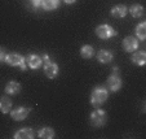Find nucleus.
<instances>
[{
    "label": "nucleus",
    "mask_w": 146,
    "mask_h": 139,
    "mask_svg": "<svg viewBox=\"0 0 146 139\" xmlns=\"http://www.w3.org/2000/svg\"><path fill=\"white\" fill-rule=\"evenodd\" d=\"M109 97V91L108 89H105L104 86H97L93 89L91 94V104L93 107H101L102 104L108 100Z\"/></svg>",
    "instance_id": "1"
},
{
    "label": "nucleus",
    "mask_w": 146,
    "mask_h": 139,
    "mask_svg": "<svg viewBox=\"0 0 146 139\" xmlns=\"http://www.w3.org/2000/svg\"><path fill=\"white\" fill-rule=\"evenodd\" d=\"M4 61L9 65V66H18L21 70H26L27 69V64H26V58L19 53H9L5 56Z\"/></svg>",
    "instance_id": "2"
},
{
    "label": "nucleus",
    "mask_w": 146,
    "mask_h": 139,
    "mask_svg": "<svg viewBox=\"0 0 146 139\" xmlns=\"http://www.w3.org/2000/svg\"><path fill=\"white\" fill-rule=\"evenodd\" d=\"M89 121H91L92 126H94V128H101V126H104L106 124V121H108V114H106V112L104 111V109L98 108L91 113Z\"/></svg>",
    "instance_id": "3"
},
{
    "label": "nucleus",
    "mask_w": 146,
    "mask_h": 139,
    "mask_svg": "<svg viewBox=\"0 0 146 139\" xmlns=\"http://www.w3.org/2000/svg\"><path fill=\"white\" fill-rule=\"evenodd\" d=\"M96 35L98 36L100 39H110L113 36L116 35V31L111 28L108 24H102V25H98L96 28Z\"/></svg>",
    "instance_id": "4"
},
{
    "label": "nucleus",
    "mask_w": 146,
    "mask_h": 139,
    "mask_svg": "<svg viewBox=\"0 0 146 139\" xmlns=\"http://www.w3.org/2000/svg\"><path fill=\"white\" fill-rule=\"evenodd\" d=\"M121 78L118 75V73H114V74H111L110 77L108 78V81H106V85H108L109 90H111V91H118V90H120L121 87Z\"/></svg>",
    "instance_id": "5"
},
{
    "label": "nucleus",
    "mask_w": 146,
    "mask_h": 139,
    "mask_svg": "<svg viewBox=\"0 0 146 139\" xmlns=\"http://www.w3.org/2000/svg\"><path fill=\"white\" fill-rule=\"evenodd\" d=\"M29 113H30L29 108H26V107H17L16 109L12 111L11 116L14 121H23L29 116Z\"/></svg>",
    "instance_id": "6"
},
{
    "label": "nucleus",
    "mask_w": 146,
    "mask_h": 139,
    "mask_svg": "<svg viewBox=\"0 0 146 139\" xmlns=\"http://www.w3.org/2000/svg\"><path fill=\"white\" fill-rule=\"evenodd\" d=\"M26 64H27V66L30 68V69H39V68L41 66V64H43V60H41L40 56L38 55H34V53H30V55L26 56Z\"/></svg>",
    "instance_id": "7"
},
{
    "label": "nucleus",
    "mask_w": 146,
    "mask_h": 139,
    "mask_svg": "<svg viewBox=\"0 0 146 139\" xmlns=\"http://www.w3.org/2000/svg\"><path fill=\"white\" fill-rule=\"evenodd\" d=\"M123 48L127 52H135L138 48V40L135 36H127L123 40Z\"/></svg>",
    "instance_id": "8"
},
{
    "label": "nucleus",
    "mask_w": 146,
    "mask_h": 139,
    "mask_svg": "<svg viewBox=\"0 0 146 139\" xmlns=\"http://www.w3.org/2000/svg\"><path fill=\"white\" fill-rule=\"evenodd\" d=\"M44 73L48 78L53 79V78H56L58 74V65L49 60V61H47L44 64Z\"/></svg>",
    "instance_id": "9"
},
{
    "label": "nucleus",
    "mask_w": 146,
    "mask_h": 139,
    "mask_svg": "<svg viewBox=\"0 0 146 139\" xmlns=\"http://www.w3.org/2000/svg\"><path fill=\"white\" fill-rule=\"evenodd\" d=\"M113 52L109 50H101L97 52V60H98L101 64H109V62L113 61Z\"/></svg>",
    "instance_id": "10"
},
{
    "label": "nucleus",
    "mask_w": 146,
    "mask_h": 139,
    "mask_svg": "<svg viewBox=\"0 0 146 139\" xmlns=\"http://www.w3.org/2000/svg\"><path fill=\"white\" fill-rule=\"evenodd\" d=\"M127 12H128L127 7L123 5V4H118V5L111 8V16L115 17V18H123V17H125Z\"/></svg>",
    "instance_id": "11"
},
{
    "label": "nucleus",
    "mask_w": 146,
    "mask_h": 139,
    "mask_svg": "<svg viewBox=\"0 0 146 139\" xmlns=\"http://www.w3.org/2000/svg\"><path fill=\"white\" fill-rule=\"evenodd\" d=\"M14 138L16 139H33L34 138V130L30 128H25L18 130L14 134Z\"/></svg>",
    "instance_id": "12"
},
{
    "label": "nucleus",
    "mask_w": 146,
    "mask_h": 139,
    "mask_svg": "<svg viewBox=\"0 0 146 139\" xmlns=\"http://www.w3.org/2000/svg\"><path fill=\"white\" fill-rule=\"evenodd\" d=\"M132 62L138 66H143L146 64V53L143 51H138L132 55Z\"/></svg>",
    "instance_id": "13"
},
{
    "label": "nucleus",
    "mask_w": 146,
    "mask_h": 139,
    "mask_svg": "<svg viewBox=\"0 0 146 139\" xmlns=\"http://www.w3.org/2000/svg\"><path fill=\"white\" fill-rule=\"evenodd\" d=\"M12 100L8 96H1L0 97V111L1 113H9L12 109Z\"/></svg>",
    "instance_id": "14"
},
{
    "label": "nucleus",
    "mask_w": 146,
    "mask_h": 139,
    "mask_svg": "<svg viewBox=\"0 0 146 139\" xmlns=\"http://www.w3.org/2000/svg\"><path fill=\"white\" fill-rule=\"evenodd\" d=\"M19 91H21V86H19L18 82L11 81V82H8V83H7V86H5V92H7L8 95H17Z\"/></svg>",
    "instance_id": "15"
},
{
    "label": "nucleus",
    "mask_w": 146,
    "mask_h": 139,
    "mask_svg": "<svg viewBox=\"0 0 146 139\" xmlns=\"http://www.w3.org/2000/svg\"><path fill=\"white\" fill-rule=\"evenodd\" d=\"M61 0H43L41 3V8L44 11H54L60 7Z\"/></svg>",
    "instance_id": "16"
},
{
    "label": "nucleus",
    "mask_w": 146,
    "mask_h": 139,
    "mask_svg": "<svg viewBox=\"0 0 146 139\" xmlns=\"http://www.w3.org/2000/svg\"><path fill=\"white\" fill-rule=\"evenodd\" d=\"M38 136L41 139H52L54 138V130L52 128H43L39 130Z\"/></svg>",
    "instance_id": "17"
},
{
    "label": "nucleus",
    "mask_w": 146,
    "mask_h": 139,
    "mask_svg": "<svg viewBox=\"0 0 146 139\" xmlns=\"http://www.w3.org/2000/svg\"><path fill=\"white\" fill-rule=\"evenodd\" d=\"M93 55H94V50L92 46L86 44L80 48V56L83 58H91V57H93Z\"/></svg>",
    "instance_id": "18"
},
{
    "label": "nucleus",
    "mask_w": 146,
    "mask_h": 139,
    "mask_svg": "<svg viewBox=\"0 0 146 139\" xmlns=\"http://www.w3.org/2000/svg\"><path fill=\"white\" fill-rule=\"evenodd\" d=\"M128 11H129V13L132 14V17L138 18V17H141L143 14V7L141 5V4H133Z\"/></svg>",
    "instance_id": "19"
},
{
    "label": "nucleus",
    "mask_w": 146,
    "mask_h": 139,
    "mask_svg": "<svg viewBox=\"0 0 146 139\" xmlns=\"http://www.w3.org/2000/svg\"><path fill=\"white\" fill-rule=\"evenodd\" d=\"M136 35H137V38L140 40H145L146 39V22L145 21L141 22L140 25H137V28H136Z\"/></svg>",
    "instance_id": "20"
},
{
    "label": "nucleus",
    "mask_w": 146,
    "mask_h": 139,
    "mask_svg": "<svg viewBox=\"0 0 146 139\" xmlns=\"http://www.w3.org/2000/svg\"><path fill=\"white\" fill-rule=\"evenodd\" d=\"M5 56H7V53H5V48L0 47V62L5 60Z\"/></svg>",
    "instance_id": "21"
},
{
    "label": "nucleus",
    "mask_w": 146,
    "mask_h": 139,
    "mask_svg": "<svg viewBox=\"0 0 146 139\" xmlns=\"http://www.w3.org/2000/svg\"><path fill=\"white\" fill-rule=\"evenodd\" d=\"M30 3L33 4L35 8H39V7H41V3H43V0H30Z\"/></svg>",
    "instance_id": "22"
},
{
    "label": "nucleus",
    "mask_w": 146,
    "mask_h": 139,
    "mask_svg": "<svg viewBox=\"0 0 146 139\" xmlns=\"http://www.w3.org/2000/svg\"><path fill=\"white\" fill-rule=\"evenodd\" d=\"M44 62H47V61H49V56L48 55H43V58H41Z\"/></svg>",
    "instance_id": "23"
},
{
    "label": "nucleus",
    "mask_w": 146,
    "mask_h": 139,
    "mask_svg": "<svg viewBox=\"0 0 146 139\" xmlns=\"http://www.w3.org/2000/svg\"><path fill=\"white\" fill-rule=\"evenodd\" d=\"M64 1H65L66 4H72V3H75L76 0H64Z\"/></svg>",
    "instance_id": "24"
}]
</instances>
